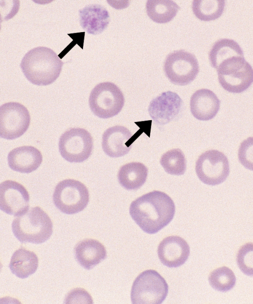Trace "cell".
Masks as SVG:
<instances>
[{
  "label": "cell",
  "instance_id": "6da1fadb",
  "mask_svg": "<svg viewBox=\"0 0 253 304\" xmlns=\"http://www.w3.org/2000/svg\"><path fill=\"white\" fill-rule=\"evenodd\" d=\"M175 213L172 200L166 193L154 191L137 198L130 204L129 214L145 232L154 234L167 226Z\"/></svg>",
  "mask_w": 253,
  "mask_h": 304
},
{
  "label": "cell",
  "instance_id": "7a4b0ae2",
  "mask_svg": "<svg viewBox=\"0 0 253 304\" xmlns=\"http://www.w3.org/2000/svg\"><path fill=\"white\" fill-rule=\"evenodd\" d=\"M63 64L53 50L45 47H38L25 54L20 66L28 81L36 85L46 86L59 77Z\"/></svg>",
  "mask_w": 253,
  "mask_h": 304
},
{
  "label": "cell",
  "instance_id": "3957f363",
  "mask_svg": "<svg viewBox=\"0 0 253 304\" xmlns=\"http://www.w3.org/2000/svg\"><path fill=\"white\" fill-rule=\"evenodd\" d=\"M12 230L21 243L41 244L52 235L53 224L48 214L37 206L15 218L12 223Z\"/></svg>",
  "mask_w": 253,
  "mask_h": 304
},
{
  "label": "cell",
  "instance_id": "277c9868",
  "mask_svg": "<svg viewBox=\"0 0 253 304\" xmlns=\"http://www.w3.org/2000/svg\"><path fill=\"white\" fill-rule=\"evenodd\" d=\"M169 287L164 278L154 270L141 273L132 286L130 297L134 304H159L166 299Z\"/></svg>",
  "mask_w": 253,
  "mask_h": 304
},
{
  "label": "cell",
  "instance_id": "5b68a950",
  "mask_svg": "<svg viewBox=\"0 0 253 304\" xmlns=\"http://www.w3.org/2000/svg\"><path fill=\"white\" fill-rule=\"evenodd\" d=\"M91 110L97 116L108 118L118 114L125 102L123 93L115 84L99 83L92 90L89 97Z\"/></svg>",
  "mask_w": 253,
  "mask_h": 304
},
{
  "label": "cell",
  "instance_id": "8992f818",
  "mask_svg": "<svg viewBox=\"0 0 253 304\" xmlns=\"http://www.w3.org/2000/svg\"><path fill=\"white\" fill-rule=\"evenodd\" d=\"M53 201L62 212L72 214L82 211L89 202V192L81 182L68 179L60 181L55 187Z\"/></svg>",
  "mask_w": 253,
  "mask_h": 304
},
{
  "label": "cell",
  "instance_id": "52a82bcc",
  "mask_svg": "<svg viewBox=\"0 0 253 304\" xmlns=\"http://www.w3.org/2000/svg\"><path fill=\"white\" fill-rule=\"evenodd\" d=\"M58 146L59 152L65 159L71 162H81L91 155L93 140L86 130L73 128L61 136Z\"/></svg>",
  "mask_w": 253,
  "mask_h": 304
},
{
  "label": "cell",
  "instance_id": "ba28073f",
  "mask_svg": "<svg viewBox=\"0 0 253 304\" xmlns=\"http://www.w3.org/2000/svg\"><path fill=\"white\" fill-rule=\"evenodd\" d=\"M167 77L173 84L186 85L194 80L199 67L195 56L183 50L169 54L164 65Z\"/></svg>",
  "mask_w": 253,
  "mask_h": 304
},
{
  "label": "cell",
  "instance_id": "9c48e42d",
  "mask_svg": "<svg viewBox=\"0 0 253 304\" xmlns=\"http://www.w3.org/2000/svg\"><path fill=\"white\" fill-rule=\"evenodd\" d=\"M195 170L203 183L218 185L223 182L229 175L228 160L223 152L215 150H209L199 156Z\"/></svg>",
  "mask_w": 253,
  "mask_h": 304
},
{
  "label": "cell",
  "instance_id": "30bf717a",
  "mask_svg": "<svg viewBox=\"0 0 253 304\" xmlns=\"http://www.w3.org/2000/svg\"><path fill=\"white\" fill-rule=\"evenodd\" d=\"M31 118L29 110L17 102H8L0 107V135L13 140L21 136L28 129Z\"/></svg>",
  "mask_w": 253,
  "mask_h": 304
},
{
  "label": "cell",
  "instance_id": "8fae6325",
  "mask_svg": "<svg viewBox=\"0 0 253 304\" xmlns=\"http://www.w3.org/2000/svg\"><path fill=\"white\" fill-rule=\"evenodd\" d=\"M217 73L220 84L229 92L241 93L253 82V69L245 58L218 71Z\"/></svg>",
  "mask_w": 253,
  "mask_h": 304
},
{
  "label": "cell",
  "instance_id": "7c38bea8",
  "mask_svg": "<svg viewBox=\"0 0 253 304\" xmlns=\"http://www.w3.org/2000/svg\"><path fill=\"white\" fill-rule=\"evenodd\" d=\"M30 197L26 188L15 181L5 180L0 185V208L4 212L18 216L29 210Z\"/></svg>",
  "mask_w": 253,
  "mask_h": 304
},
{
  "label": "cell",
  "instance_id": "4fadbf2b",
  "mask_svg": "<svg viewBox=\"0 0 253 304\" xmlns=\"http://www.w3.org/2000/svg\"><path fill=\"white\" fill-rule=\"evenodd\" d=\"M182 105V100L176 93L167 91L150 102L148 112L156 123L164 125L173 120L178 115Z\"/></svg>",
  "mask_w": 253,
  "mask_h": 304
},
{
  "label": "cell",
  "instance_id": "5bb4252c",
  "mask_svg": "<svg viewBox=\"0 0 253 304\" xmlns=\"http://www.w3.org/2000/svg\"><path fill=\"white\" fill-rule=\"evenodd\" d=\"M158 255L161 262L169 267H177L183 264L190 254L188 243L177 236L164 239L158 247Z\"/></svg>",
  "mask_w": 253,
  "mask_h": 304
},
{
  "label": "cell",
  "instance_id": "9a60e30c",
  "mask_svg": "<svg viewBox=\"0 0 253 304\" xmlns=\"http://www.w3.org/2000/svg\"><path fill=\"white\" fill-rule=\"evenodd\" d=\"M130 131L126 127L116 125L108 128L102 136V147L104 152L112 157L127 154L131 147ZM132 142V141H130Z\"/></svg>",
  "mask_w": 253,
  "mask_h": 304
},
{
  "label": "cell",
  "instance_id": "2e32d148",
  "mask_svg": "<svg viewBox=\"0 0 253 304\" xmlns=\"http://www.w3.org/2000/svg\"><path fill=\"white\" fill-rule=\"evenodd\" d=\"M8 165L12 170L21 173L36 170L42 161L41 152L31 146H23L11 150L8 153Z\"/></svg>",
  "mask_w": 253,
  "mask_h": 304
},
{
  "label": "cell",
  "instance_id": "e0dca14e",
  "mask_svg": "<svg viewBox=\"0 0 253 304\" xmlns=\"http://www.w3.org/2000/svg\"><path fill=\"white\" fill-rule=\"evenodd\" d=\"M190 110L197 119L207 121L212 119L220 107V101L211 90L201 89L192 95L190 101Z\"/></svg>",
  "mask_w": 253,
  "mask_h": 304
},
{
  "label": "cell",
  "instance_id": "ac0fdd59",
  "mask_svg": "<svg viewBox=\"0 0 253 304\" xmlns=\"http://www.w3.org/2000/svg\"><path fill=\"white\" fill-rule=\"evenodd\" d=\"M74 253L79 264L87 270L95 267L107 256L104 245L92 239H86L79 242L74 248Z\"/></svg>",
  "mask_w": 253,
  "mask_h": 304
},
{
  "label": "cell",
  "instance_id": "d6986e66",
  "mask_svg": "<svg viewBox=\"0 0 253 304\" xmlns=\"http://www.w3.org/2000/svg\"><path fill=\"white\" fill-rule=\"evenodd\" d=\"M80 24L89 34L101 33L107 27L110 21L108 11L99 4H91L79 10Z\"/></svg>",
  "mask_w": 253,
  "mask_h": 304
},
{
  "label": "cell",
  "instance_id": "ffe728a7",
  "mask_svg": "<svg viewBox=\"0 0 253 304\" xmlns=\"http://www.w3.org/2000/svg\"><path fill=\"white\" fill-rule=\"evenodd\" d=\"M240 56H244L241 47L237 42L228 39L217 41L209 54L211 65L216 70L224 63Z\"/></svg>",
  "mask_w": 253,
  "mask_h": 304
},
{
  "label": "cell",
  "instance_id": "44dd1931",
  "mask_svg": "<svg viewBox=\"0 0 253 304\" xmlns=\"http://www.w3.org/2000/svg\"><path fill=\"white\" fill-rule=\"evenodd\" d=\"M39 259L32 251L21 248L14 252L9 263V268L17 277L24 279L37 270Z\"/></svg>",
  "mask_w": 253,
  "mask_h": 304
},
{
  "label": "cell",
  "instance_id": "7402d4cb",
  "mask_svg": "<svg viewBox=\"0 0 253 304\" xmlns=\"http://www.w3.org/2000/svg\"><path fill=\"white\" fill-rule=\"evenodd\" d=\"M147 174L148 169L143 163L132 162L121 167L118 173V179L125 189L135 190L145 183Z\"/></svg>",
  "mask_w": 253,
  "mask_h": 304
},
{
  "label": "cell",
  "instance_id": "603a6c76",
  "mask_svg": "<svg viewBox=\"0 0 253 304\" xmlns=\"http://www.w3.org/2000/svg\"><path fill=\"white\" fill-rule=\"evenodd\" d=\"M148 16L154 21L164 23L171 21L176 15L179 6L169 0H149L146 4Z\"/></svg>",
  "mask_w": 253,
  "mask_h": 304
},
{
  "label": "cell",
  "instance_id": "cb8c5ba5",
  "mask_svg": "<svg viewBox=\"0 0 253 304\" xmlns=\"http://www.w3.org/2000/svg\"><path fill=\"white\" fill-rule=\"evenodd\" d=\"M225 6L223 0H194L192 10L199 19L208 21L216 19L222 14Z\"/></svg>",
  "mask_w": 253,
  "mask_h": 304
},
{
  "label": "cell",
  "instance_id": "d4e9b609",
  "mask_svg": "<svg viewBox=\"0 0 253 304\" xmlns=\"http://www.w3.org/2000/svg\"><path fill=\"white\" fill-rule=\"evenodd\" d=\"M160 163L168 174L183 175L186 169L185 155L179 149L170 150L164 153L160 159Z\"/></svg>",
  "mask_w": 253,
  "mask_h": 304
},
{
  "label": "cell",
  "instance_id": "484cf974",
  "mask_svg": "<svg viewBox=\"0 0 253 304\" xmlns=\"http://www.w3.org/2000/svg\"><path fill=\"white\" fill-rule=\"evenodd\" d=\"M208 280L212 288L220 292L229 291L236 283V277L233 271L226 266L213 270L209 275Z\"/></svg>",
  "mask_w": 253,
  "mask_h": 304
},
{
  "label": "cell",
  "instance_id": "4316f807",
  "mask_svg": "<svg viewBox=\"0 0 253 304\" xmlns=\"http://www.w3.org/2000/svg\"><path fill=\"white\" fill-rule=\"evenodd\" d=\"M236 261L243 273L253 276V243H248L240 247L237 254Z\"/></svg>",
  "mask_w": 253,
  "mask_h": 304
},
{
  "label": "cell",
  "instance_id": "83f0119b",
  "mask_svg": "<svg viewBox=\"0 0 253 304\" xmlns=\"http://www.w3.org/2000/svg\"><path fill=\"white\" fill-rule=\"evenodd\" d=\"M238 156L242 165L253 171V137H249L241 143Z\"/></svg>",
  "mask_w": 253,
  "mask_h": 304
},
{
  "label": "cell",
  "instance_id": "f1b7e54d",
  "mask_svg": "<svg viewBox=\"0 0 253 304\" xmlns=\"http://www.w3.org/2000/svg\"><path fill=\"white\" fill-rule=\"evenodd\" d=\"M65 303L91 304L92 300L91 296L85 290L76 288L69 293L66 298Z\"/></svg>",
  "mask_w": 253,
  "mask_h": 304
}]
</instances>
